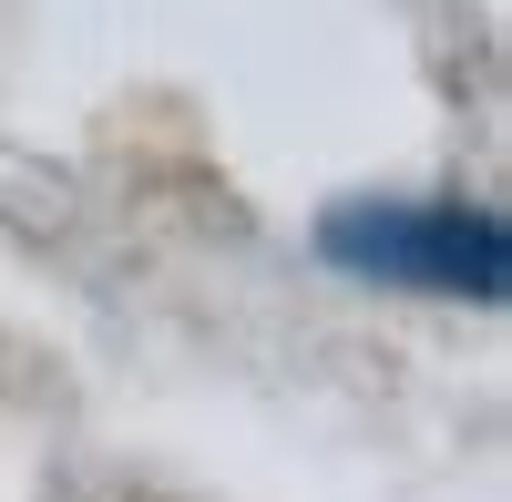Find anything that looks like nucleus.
Returning <instances> with one entry per match:
<instances>
[{
  "label": "nucleus",
  "mask_w": 512,
  "mask_h": 502,
  "mask_svg": "<svg viewBox=\"0 0 512 502\" xmlns=\"http://www.w3.org/2000/svg\"><path fill=\"white\" fill-rule=\"evenodd\" d=\"M308 246L338 277H369V287H410V298H502V216L492 205H461V195H338L328 216L308 226Z\"/></svg>",
  "instance_id": "obj_1"
}]
</instances>
